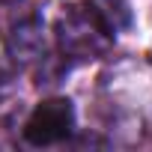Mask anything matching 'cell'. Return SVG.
I'll return each mask as SVG.
<instances>
[{
	"instance_id": "cell-5",
	"label": "cell",
	"mask_w": 152,
	"mask_h": 152,
	"mask_svg": "<svg viewBox=\"0 0 152 152\" xmlns=\"http://www.w3.org/2000/svg\"><path fill=\"white\" fill-rule=\"evenodd\" d=\"M0 3H15V0H0Z\"/></svg>"
},
{
	"instance_id": "cell-4",
	"label": "cell",
	"mask_w": 152,
	"mask_h": 152,
	"mask_svg": "<svg viewBox=\"0 0 152 152\" xmlns=\"http://www.w3.org/2000/svg\"><path fill=\"white\" fill-rule=\"evenodd\" d=\"M93 3L107 15V21H110L116 30H122V27L131 24V12H128V3H125V0H93Z\"/></svg>"
},
{
	"instance_id": "cell-2",
	"label": "cell",
	"mask_w": 152,
	"mask_h": 152,
	"mask_svg": "<svg viewBox=\"0 0 152 152\" xmlns=\"http://www.w3.org/2000/svg\"><path fill=\"white\" fill-rule=\"evenodd\" d=\"M75 131V107L69 99H48L39 102L30 119L24 122V140L33 146H54L63 143Z\"/></svg>"
},
{
	"instance_id": "cell-1",
	"label": "cell",
	"mask_w": 152,
	"mask_h": 152,
	"mask_svg": "<svg viewBox=\"0 0 152 152\" xmlns=\"http://www.w3.org/2000/svg\"><path fill=\"white\" fill-rule=\"evenodd\" d=\"M116 27L93 3H72L57 21V45L69 60H99L113 48Z\"/></svg>"
},
{
	"instance_id": "cell-3",
	"label": "cell",
	"mask_w": 152,
	"mask_h": 152,
	"mask_svg": "<svg viewBox=\"0 0 152 152\" xmlns=\"http://www.w3.org/2000/svg\"><path fill=\"white\" fill-rule=\"evenodd\" d=\"M9 54L21 63H33V60H42L48 54V45H45V27L36 21V18H27L21 24H15L12 36H9Z\"/></svg>"
}]
</instances>
